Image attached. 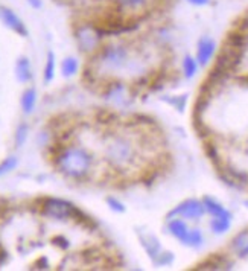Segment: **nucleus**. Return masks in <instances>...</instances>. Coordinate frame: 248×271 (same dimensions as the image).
I'll list each match as a JSON object with an SVG mask.
<instances>
[{
	"instance_id": "9b49d317",
	"label": "nucleus",
	"mask_w": 248,
	"mask_h": 271,
	"mask_svg": "<svg viewBox=\"0 0 248 271\" xmlns=\"http://www.w3.org/2000/svg\"><path fill=\"white\" fill-rule=\"evenodd\" d=\"M15 76L20 82L26 84L32 79V66L29 58L20 56L15 63Z\"/></svg>"
},
{
	"instance_id": "4468645a",
	"label": "nucleus",
	"mask_w": 248,
	"mask_h": 271,
	"mask_svg": "<svg viewBox=\"0 0 248 271\" xmlns=\"http://www.w3.org/2000/svg\"><path fill=\"white\" fill-rule=\"evenodd\" d=\"M20 104H21V110L24 114H30L34 110H35V105H37V92L35 88H27L23 92L21 95V99H20Z\"/></svg>"
},
{
	"instance_id": "0eeeda50",
	"label": "nucleus",
	"mask_w": 248,
	"mask_h": 271,
	"mask_svg": "<svg viewBox=\"0 0 248 271\" xmlns=\"http://www.w3.org/2000/svg\"><path fill=\"white\" fill-rule=\"evenodd\" d=\"M216 49H218V44L216 41L209 37V35H203L200 40H198V44H197V61L200 63V66H207L212 58L215 56L216 53Z\"/></svg>"
},
{
	"instance_id": "39448f33",
	"label": "nucleus",
	"mask_w": 248,
	"mask_h": 271,
	"mask_svg": "<svg viewBox=\"0 0 248 271\" xmlns=\"http://www.w3.org/2000/svg\"><path fill=\"white\" fill-rule=\"evenodd\" d=\"M76 43L79 46V50L85 53H91L99 50L104 40V32L101 27L93 24H82L76 29Z\"/></svg>"
},
{
	"instance_id": "7ed1b4c3",
	"label": "nucleus",
	"mask_w": 248,
	"mask_h": 271,
	"mask_svg": "<svg viewBox=\"0 0 248 271\" xmlns=\"http://www.w3.org/2000/svg\"><path fill=\"white\" fill-rule=\"evenodd\" d=\"M91 165H93L91 154L79 146H69L63 149L56 157L58 171L73 180L84 178L90 172Z\"/></svg>"
},
{
	"instance_id": "f8f14e48",
	"label": "nucleus",
	"mask_w": 248,
	"mask_h": 271,
	"mask_svg": "<svg viewBox=\"0 0 248 271\" xmlns=\"http://www.w3.org/2000/svg\"><path fill=\"white\" fill-rule=\"evenodd\" d=\"M203 203H204L206 214H209L210 217H232V214L218 200H215L212 197H204Z\"/></svg>"
},
{
	"instance_id": "2eb2a0df",
	"label": "nucleus",
	"mask_w": 248,
	"mask_h": 271,
	"mask_svg": "<svg viewBox=\"0 0 248 271\" xmlns=\"http://www.w3.org/2000/svg\"><path fill=\"white\" fill-rule=\"evenodd\" d=\"M209 226L215 235H224L232 226V217H212Z\"/></svg>"
},
{
	"instance_id": "20e7f679",
	"label": "nucleus",
	"mask_w": 248,
	"mask_h": 271,
	"mask_svg": "<svg viewBox=\"0 0 248 271\" xmlns=\"http://www.w3.org/2000/svg\"><path fill=\"white\" fill-rule=\"evenodd\" d=\"M41 214L53 220H82V212L70 201L61 198H44L41 206Z\"/></svg>"
},
{
	"instance_id": "1a4fd4ad",
	"label": "nucleus",
	"mask_w": 248,
	"mask_h": 271,
	"mask_svg": "<svg viewBox=\"0 0 248 271\" xmlns=\"http://www.w3.org/2000/svg\"><path fill=\"white\" fill-rule=\"evenodd\" d=\"M168 232L184 246L191 229H189L186 220H183V218H169L168 220Z\"/></svg>"
},
{
	"instance_id": "f03ea898",
	"label": "nucleus",
	"mask_w": 248,
	"mask_h": 271,
	"mask_svg": "<svg viewBox=\"0 0 248 271\" xmlns=\"http://www.w3.org/2000/svg\"><path fill=\"white\" fill-rule=\"evenodd\" d=\"M105 159L116 171H128L136 166L140 159L139 143L128 134H114L105 145Z\"/></svg>"
},
{
	"instance_id": "6ab92c4d",
	"label": "nucleus",
	"mask_w": 248,
	"mask_h": 271,
	"mask_svg": "<svg viewBox=\"0 0 248 271\" xmlns=\"http://www.w3.org/2000/svg\"><path fill=\"white\" fill-rule=\"evenodd\" d=\"M204 244V235L200 229H191L189 236L184 243L186 247H192V249H200Z\"/></svg>"
},
{
	"instance_id": "412c9836",
	"label": "nucleus",
	"mask_w": 248,
	"mask_h": 271,
	"mask_svg": "<svg viewBox=\"0 0 248 271\" xmlns=\"http://www.w3.org/2000/svg\"><path fill=\"white\" fill-rule=\"evenodd\" d=\"M17 165H18L17 157L11 156V157L5 159V160L0 163V175H3V174H6V172H11L12 169H15V166H17Z\"/></svg>"
},
{
	"instance_id": "f3484780",
	"label": "nucleus",
	"mask_w": 248,
	"mask_h": 271,
	"mask_svg": "<svg viewBox=\"0 0 248 271\" xmlns=\"http://www.w3.org/2000/svg\"><path fill=\"white\" fill-rule=\"evenodd\" d=\"M55 53L52 50L47 52V58H46V64H44V72H43V78H44V82L49 84L53 81L55 78Z\"/></svg>"
},
{
	"instance_id": "423d86ee",
	"label": "nucleus",
	"mask_w": 248,
	"mask_h": 271,
	"mask_svg": "<svg viewBox=\"0 0 248 271\" xmlns=\"http://www.w3.org/2000/svg\"><path fill=\"white\" fill-rule=\"evenodd\" d=\"M204 215H206V209H204L203 200L189 198V200H184L183 203L177 204L168 214V220L169 218H183L186 221H198Z\"/></svg>"
},
{
	"instance_id": "4be33fe9",
	"label": "nucleus",
	"mask_w": 248,
	"mask_h": 271,
	"mask_svg": "<svg viewBox=\"0 0 248 271\" xmlns=\"http://www.w3.org/2000/svg\"><path fill=\"white\" fill-rule=\"evenodd\" d=\"M107 203H108V206H110L111 210L119 212V214H120V212H125V206H123L119 200H116V198H108Z\"/></svg>"
},
{
	"instance_id": "5701e85b",
	"label": "nucleus",
	"mask_w": 248,
	"mask_h": 271,
	"mask_svg": "<svg viewBox=\"0 0 248 271\" xmlns=\"http://www.w3.org/2000/svg\"><path fill=\"white\" fill-rule=\"evenodd\" d=\"M188 2L189 5L192 6H198V8H203V6H209L212 3V0H184Z\"/></svg>"
},
{
	"instance_id": "dca6fc26",
	"label": "nucleus",
	"mask_w": 248,
	"mask_h": 271,
	"mask_svg": "<svg viewBox=\"0 0 248 271\" xmlns=\"http://www.w3.org/2000/svg\"><path fill=\"white\" fill-rule=\"evenodd\" d=\"M198 67H200V63L197 61L195 56H191V55H186L183 58V63H181V69H183V73L188 79L194 78L198 72Z\"/></svg>"
},
{
	"instance_id": "aec40b11",
	"label": "nucleus",
	"mask_w": 248,
	"mask_h": 271,
	"mask_svg": "<svg viewBox=\"0 0 248 271\" xmlns=\"http://www.w3.org/2000/svg\"><path fill=\"white\" fill-rule=\"evenodd\" d=\"M27 133H29V127L26 124H21L17 131H15V145L17 146H23L26 139H27Z\"/></svg>"
},
{
	"instance_id": "f257e3e1",
	"label": "nucleus",
	"mask_w": 248,
	"mask_h": 271,
	"mask_svg": "<svg viewBox=\"0 0 248 271\" xmlns=\"http://www.w3.org/2000/svg\"><path fill=\"white\" fill-rule=\"evenodd\" d=\"M145 61L142 56H137L133 47L125 43H113L102 46L96 63L99 69L110 75H127V76H145Z\"/></svg>"
},
{
	"instance_id": "6e6552de",
	"label": "nucleus",
	"mask_w": 248,
	"mask_h": 271,
	"mask_svg": "<svg viewBox=\"0 0 248 271\" xmlns=\"http://www.w3.org/2000/svg\"><path fill=\"white\" fill-rule=\"evenodd\" d=\"M0 20L5 23V26H8L9 29H12L14 32H17L21 37H27V29L23 23V20L11 9L6 6H0Z\"/></svg>"
},
{
	"instance_id": "b1692460",
	"label": "nucleus",
	"mask_w": 248,
	"mask_h": 271,
	"mask_svg": "<svg viewBox=\"0 0 248 271\" xmlns=\"http://www.w3.org/2000/svg\"><path fill=\"white\" fill-rule=\"evenodd\" d=\"M53 244H55V246H59L61 249H67V247H69V241L64 239L63 236H56V238H53Z\"/></svg>"
},
{
	"instance_id": "393cba45",
	"label": "nucleus",
	"mask_w": 248,
	"mask_h": 271,
	"mask_svg": "<svg viewBox=\"0 0 248 271\" xmlns=\"http://www.w3.org/2000/svg\"><path fill=\"white\" fill-rule=\"evenodd\" d=\"M27 3L30 5V6H34V8H37V9H40L41 8V0H27Z\"/></svg>"
},
{
	"instance_id": "a211bd4d",
	"label": "nucleus",
	"mask_w": 248,
	"mask_h": 271,
	"mask_svg": "<svg viewBox=\"0 0 248 271\" xmlns=\"http://www.w3.org/2000/svg\"><path fill=\"white\" fill-rule=\"evenodd\" d=\"M78 69H79V63L75 56H67L61 63V72H63L64 78H70V76L76 75Z\"/></svg>"
},
{
	"instance_id": "ddd939ff",
	"label": "nucleus",
	"mask_w": 248,
	"mask_h": 271,
	"mask_svg": "<svg viewBox=\"0 0 248 271\" xmlns=\"http://www.w3.org/2000/svg\"><path fill=\"white\" fill-rule=\"evenodd\" d=\"M119 9L122 11H127L128 14L130 12H140V11H145L152 0H113Z\"/></svg>"
},
{
	"instance_id": "9d476101",
	"label": "nucleus",
	"mask_w": 248,
	"mask_h": 271,
	"mask_svg": "<svg viewBox=\"0 0 248 271\" xmlns=\"http://www.w3.org/2000/svg\"><path fill=\"white\" fill-rule=\"evenodd\" d=\"M232 252L238 256V258H247L248 256V229L239 232L230 244Z\"/></svg>"
}]
</instances>
